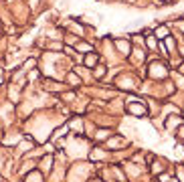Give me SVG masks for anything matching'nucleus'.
<instances>
[{
    "instance_id": "2",
    "label": "nucleus",
    "mask_w": 184,
    "mask_h": 182,
    "mask_svg": "<svg viewBox=\"0 0 184 182\" xmlns=\"http://www.w3.org/2000/svg\"><path fill=\"white\" fill-rule=\"evenodd\" d=\"M156 37H158V39H166V37H168V29H166V27L156 29Z\"/></svg>"
},
{
    "instance_id": "1",
    "label": "nucleus",
    "mask_w": 184,
    "mask_h": 182,
    "mask_svg": "<svg viewBox=\"0 0 184 182\" xmlns=\"http://www.w3.org/2000/svg\"><path fill=\"white\" fill-rule=\"evenodd\" d=\"M130 111L134 113V116H144V113H146L144 105H142V107H140V105H132V107H130Z\"/></svg>"
},
{
    "instance_id": "3",
    "label": "nucleus",
    "mask_w": 184,
    "mask_h": 182,
    "mask_svg": "<svg viewBox=\"0 0 184 182\" xmlns=\"http://www.w3.org/2000/svg\"><path fill=\"white\" fill-rule=\"evenodd\" d=\"M95 65V57H87V67H93Z\"/></svg>"
}]
</instances>
